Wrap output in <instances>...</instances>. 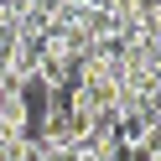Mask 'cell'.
I'll return each mask as SVG.
<instances>
[{
  "mask_svg": "<svg viewBox=\"0 0 161 161\" xmlns=\"http://www.w3.org/2000/svg\"><path fill=\"white\" fill-rule=\"evenodd\" d=\"M83 130H88V119L78 114V109H47L42 114V140L57 146V151H73L78 140H83Z\"/></svg>",
  "mask_w": 161,
  "mask_h": 161,
  "instance_id": "obj_1",
  "label": "cell"
}]
</instances>
